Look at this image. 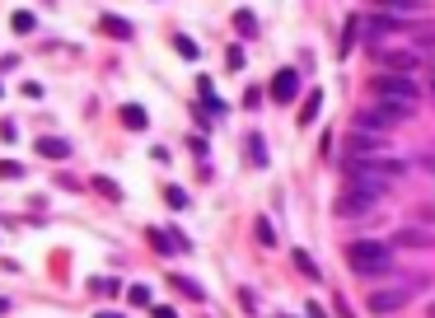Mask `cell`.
I'll return each instance as SVG.
<instances>
[{
  "mask_svg": "<svg viewBox=\"0 0 435 318\" xmlns=\"http://www.w3.org/2000/svg\"><path fill=\"white\" fill-rule=\"evenodd\" d=\"M346 262H351V271H356L360 281H379V276H393V271H398L393 248H388V243H375V238L351 243V248H346Z\"/></svg>",
  "mask_w": 435,
  "mask_h": 318,
  "instance_id": "6da1fadb",
  "label": "cell"
},
{
  "mask_svg": "<svg viewBox=\"0 0 435 318\" xmlns=\"http://www.w3.org/2000/svg\"><path fill=\"white\" fill-rule=\"evenodd\" d=\"M412 108H416V103H384V99H379L375 108H360L356 127H360V132H393L403 117H412Z\"/></svg>",
  "mask_w": 435,
  "mask_h": 318,
  "instance_id": "7a4b0ae2",
  "label": "cell"
},
{
  "mask_svg": "<svg viewBox=\"0 0 435 318\" xmlns=\"http://www.w3.org/2000/svg\"><path fill=\"white\" fill-rule=\"evenodd\" d=\"M426 291V281H408V286H393V291H375L370 295V314H379V318H388V314H398L408 299H416V295Z\"/></svg>",
  "mask_w": 435,
  "mask_h": 318,
  "instance_id": "3957f363",
  "label": "cell"
},
{
  "mask_svg": "<svg viewBox=\"0 0 435 318\" xmlns=\"http://www.w3.org/2000/svg\"><path fill=\"white\" fill-rule=\"evenodd\" d=\"M416 94H421V84L412 75H384L379 80V99L384 103H416Z\"/></svg>",
  "mask_w": 435,
  "mask_h": 318,
  "instance_id": "277c9868",
  "label": "cell"
},
{
  "mask_svg": "<svg viewBox=\"0 0 435 318\" xmlns=\"http://www.w3.org/2000/svg\"><path fill=\"white\" fill-rule=\"evenodd\" d=\"M351 169H365V173H379V178H403L408 173V164L403 159H384V155H351Z\"/></svg>",
  "mask_w": 435,
  "mask_h": 318,
  "instance_id": "5b68a950",
  "label": "cell"
},
{
  "mask_svg": "<svg viewBox=\"0 0 435 318\" xmlns=\"http://www.w3.org/2000/svg\"><path fill=\"white\" fill-rule=\"evenodd\" d=\"M379 206V192H365V187H346V201L337 206L342 215H365Z\"/></svg>",
  "mask_w": 435,
  "mask_h": 318,
  "instance_id": "8992f818",
  "label": "cell"
},
{
  "mask_svg": "<svg viewBox=\"0 0 435 318\" xmlns=\"http://www.w3.org/2000/svg\"><path fill=\"white\" fill-rule=\"evenodd\" d=\"M388 71H398V75H408V71H416V61H421V52H384L379 56Z\"/></svg>",
  "mask_w": 435,
  "mask_h": 318,
  "instance_id": "52a82bcc",
  "label": "cell"
},
{
  "mask_svg": "<svg viewBox=\"0 0 435 318\" xmlns=\"http://www.w3.org/2000/svg\"><path fill=\"white\" fill-rule=\"evenodd\" d=\"M295 89H300L295 71H281V75L272 80V94H277V103H290V99H295Z\"/></svg>",
  "mask_w": 435,
  "mask_h": 318,
  "instance_id": "ba28073f",
  "label": "cell"
},
{
  "mask_svg": "<svg viewBox=\"0 0 435 318\" xmlns=\"http://www.w3.org/2000/svg\"><path fill=\"white\" fill-rule=\"evenodd\" d=\"M122 122H127L131 132H145L150 122H145V108H122Z\"/></svg>",
  "mask_w": 435,
  "mask_h": 318,
  "instance_id": "9c48e42d",
  "label": "cell"
},
{
  "mask_svg": "<svg viewBox=\"0 0 435 318\" xmlns=\"http://www.w3.org/2000/svg\"><path fill=\"white\" fill-rule=\"evenodd\" d=\"M435 234H426V230H403V243L408 248H421V243H431Z\"/></svg>",
  "mask_w": 435,
  "mask_h": 318,
  "instance_id": "30bf717a",
  "label": "cell"
},
{
  "mask_svg": "<svg viewBox=\"0 0 435 318\" xmlns=\"http://www.w3.org/2000/svg\"><path fill=\"white\" fill-rule=\"evenodd\" d=\"M38 150H43V155H66V140H38Z\"/></svg>",
  "mask_w": 435,
  "mask_h": 318,
  "instance_id": "8fae6325",
  "label": "cell"
},
{
  "mask_svg": "<svg viewBox=\"0 0 435 318\" xmlns=\"http://www.w3.org/2000/svg\"><path fill=\"white\" fill-rule=\"evenodd\" d=\"M94 187H99L103 197H113V201H117V197H122V192H117V183H113V178H94Z\"/></svg>",
  "mask_w": 435,
  "mask_h": 318,
  "instance_id": "7c38bea8",
  "label": "cell"
},
{
  "mask_svg": "<svg viewBox=\"0 0 435 318\" xmlns=\"http://www.w3.org/2000/svg\"><path fill=\"white\" fill-rule=\"evenodd\" d=\"M295 267H300L305 276H318V267H314V258H309V253H295Z\"/></svg>",
  "mask_w": 435,
  "mask_h": 318,
  "instance_id": "4fadbf2b",
  "label": "cell"
},
{
  "mask_svg": "<svg viewBox=\"0 0 435 318\" xmlns=\"http://www.w3.org/2000/svg\"><path fill=\"white\" fill-rule=\"evenodd\" d=\"M431 318H435V304H431Z\"/></svg>",
  "mask_w": 435,
  "mask_h": 318,
  "instance_id": "5bb4252c",
  "label": "cell"
},
{
  "mask_svg": "<svg viewBox=\"0 0 435 318\" xmlns=\"http://www.w3.org/2000/svg\"><path fill=\"white\" fill-rule=\"evenodd\" d=\"M431 94H435V84H431Z\"/></svg>",
  "mask_w": 435,
  "mask_h": 318,
  "instance_id": "9a60e30c",
  "label": "cell"
}]
</instances>
